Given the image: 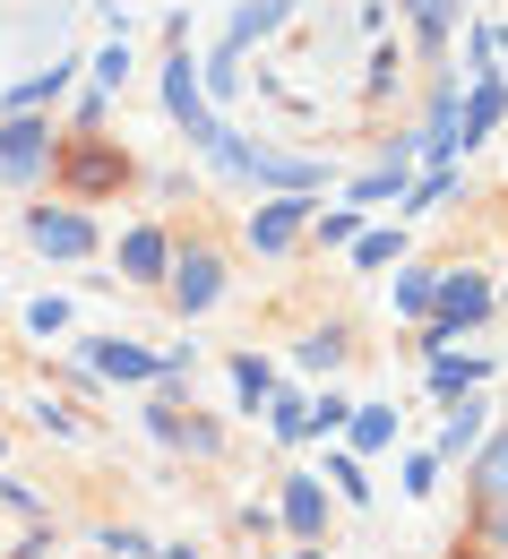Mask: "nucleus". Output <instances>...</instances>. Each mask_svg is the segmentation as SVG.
Returning <instances> with one entry per match:
<instances>
[{
	"mask_svg": "<svg viewBox=\"0 0 508 559\" xmlns=\"http://www.w3.org/2000/svg\"><path fill=\"white\" fill-rule=\"evenodd\" d=\"M70 78H78V61H52V70L17 78V86H9V112H44V104H61V95H70Z\"/></svg>",
	"mask_w": 508,
	"mask_h": 559,
	"instance_id": "14",
	"label": "nucleus"
},
{
	"mask_svg": "<svg viewBox=\"0 0 508 559\" xmlns=\"http://www.w3.org/2000/svg\"><path fill=\"white\" fill-rule=\"evenodd\" d=\"M448 405H457V414H448V430H439V465H448V456H474V439H483V414H492L474 388H465V396H448Z\"/></svg>",
	"mask_w": 508,
	"mask_h": 559,
	"instance_id": "12",
	"label": "nucleus"
},
{
	"mask_svg": "<svg viewBox=\"0 0 508 559\" xmlns=\"http://www.w3.org/2000/svg\"><path fill=\"white\" fill-rule=\"evenodd\" d=\"M293 361H302V370H336V361H345V328H310V336L293 345Z\"/></svg>",
	"mask_w": 508,
	"mask_h": 559,
	"instance_id": "20",
	"label": "nucleus"
},
{
	"mask_svg": "<svg viewBox=\"0 0 508 559\" xmlns=\"http://www.w3.org/2000/svg\"><path fill=\"white\" fill-rule=\"evenodd\" d=\"M345 250H354V267H397V259H405V233H388V224H363Z\"/></svg>",
	"mask_w": 508,
	"mask_h": 559,
	"instance_id": "18",
	"label": "nucleus"
},
{
	"mask_svg": "<svg viewBox=\"0 0 508 559\" xmlns=\"http://www.w3.org/2000/svg\"><path fill=\"white\" fill-rule=\"evenodd\" d=\"M483 379H492V361H483V353H457V345L432 353V388H439V396H465V388H483Z\"/></svg>",
	"mask_w": 508,
	"mask_h": 559,
	"instance_id": "13",
	"label": "nucleus"
},
{
	"mask_svg": "<svg viewBox=\"0 0 508 559\" xmlns=\"http://www.w3.org/2000/svg\"><path fill=\"white\" fill-rule=\"evenodd\" d=\"M164 267H173V241H164L155 224H130V233H121V276H130V284H155Z\"/></svg>",
	"mask_w": 508,
	"mask_h": 559,
	"instance_id": "9",
	"label": "nucleus"
},
{
	"mask_svg": "<svg viewBox=\"0 0 508 559\" xmlns=\"http://www.w3.org/2000/svg\"><path fill=\"white\" fill-rule=\"evenodd\" d=\"M104 551H121V559H155V543H146V534H130V525H113V534H104Z\"/></svg>",
	"mask_w": 508,
	"mask_h": 559,
	"instance_id": "30",
	"label": "nucleus"
},
{
	"mask_svg": "<svg viewBox=\"0 0 508 559\" xmlns=\"http://www.w3.org/2000/svg\"><path fill=\"white\" fill-rule=\"evenodd\" d=\"M268 430L276 439H310V405L302 396H268Z\"/></svg>",
	"mask_w": 508,
	"mask_h": 559,
	"instance_id": "23",
	"label": "nucleus"
},
{
	"mask_svg": "<svg viewBox=\"0 0 508 559\" xmlns=\"http://www.w3.org/2000/svg\"><path fill=\"white\" fill-rule=\"evenodd\" d=\"M448 190H457V164H432L423 181H405V215H432Z\"/></svg>",
	"mask_w": 508,
	"mask_h": 559,
	"instance_id": "22",
	"label": "nucleus"
},
{
	"mask_svg": "<svg viewBox=\"0 0 508 559\" xmlns=\"http://www.w3.org/2000/svg\"><path fill=\"white\" fill-rule=\"evenodd\" d=\"M345 439H354V456L397 448V405H354V414H345Z\"/></svg>",
	"mask_w": 508,
	"mask_h": 559,
	"instance_id": "15",
	"label": "nucleus"
},
{
	"mask_svg": "<svg viewBox=\"0 0 508 559\" xmlns=\"http://www.w3.org/2000/svg\"><path fill=\"white\" fill-rule=\"evenodd\" d=\"M310 207H319V190H276L268 207H250V250H259V259L293 250V241L310 233Z\"/></svg>",
	"mask_w": 508,
	"mask_h": 559,
	"instance_id": "3",
	"label": "nucleus"
},
{
	"mask_svg": "<svg viewBox=\"0 0 508 559\" xmlns=\"http://www.w3.org/2000/svg\"><path fill=\"white\" fill-rule=\"evenodd\" d=\"M52 173H70V190H78V199H95V190H113V181H121L130 164H121L113 146H78V155H61Z\"/></svg>",
	"mask_w": 508,
	"mask_h": 559,
	"instance_id": "10",
	"label": "nucleus"
},
{
	"mask_svg": "<svg viewBox=\"0 0 508 559\" xmlns=\"http://www.w3.org/2000/svg\"><path fill=\"white\" fill-rule=\"evenodd\" d=\"M113 9H121V0H113Z\"/></svg>",
	"mask_w": 508,
	"mask_h": 559,
	"instance_id": "36",
	"label": "nucleus"
},
{
	"mask_svg": "<svg viewBox=\"0 0 508 559\" xmlns=\"http://www.w3.org/2000/svg\"><path fill=\"white\" fill-rule=\"evenodd\" d=\"M164 284H173L181 319H199V310H216V293H224V259L216 250H181V259L164 267Z\"/></svg>",
	"mask_w": 508,
	"mask_h": 559,
	"instance_id": "6",
	"label": "nucleus"
},
{
	"mask_svg": "<svg viewBox=\"0 0 508 559\" xmlns=\"http://www.w3.org/2000/svg\"><path fill=\"white\" fill-rule=\"evenodd\" d=\"M354 233H363V207H354V199H345V207H310V241H328V250H345Z\"/></svg>",
	"mask_w": 508,
	"mask_h": 559,
	"instance_id": "19",
	"label": "nucleus"
},
{
	"mask_svg": "<svg viewBox=\"0 0 508 559\" xmlns=\"http://www.w3.org/2000/svg\"><path fill=\"white\" fill-rule=\"evenodd\" d=\"M483 551L508 559V499H492V516H483Z\"/></svg>",
	"mask_w": 508,
	"mask_h": 559,
	"instance_id": "29",
	"label": "nucleus"
},
{
	"mask_svg": "<svg viewBox=\"0 0 508 559\" xmlns=\"http://www.w3.org/2000/svg\"><path fill=\"white\" fill-rule=\"evenodd\" d=\"M52 164H61V139L44 130V112H9V121H0V181L35 190Z\"/></svg>",
	"mask_w": 508,
	"mask_h": 559,
	"instance_id": "1",
	"label": "nucleus"
},
{
	"mask_svg": "<svg viewBox=\"0 0 508 559\" xmlns=\"http://www.w3.org/2000/svg\"><path fill=\"white\" fill-rule=\"evenodd\" d=\"M285 17H293V0H241V17L224 26V44H216V52H233V61H241V52H250V44H268V35L285 26Z\"/></svg>",
	"mask_w": 508,
	"mask_h": 559,
	"instance_id": "8",
	"label": "nucleus"
},
{
	"mask_svg": "<svg viewBox=\"0 0 508 559\" xmlns=\"http://www.w3.org/2000/svg\"><path fill=\"white\" fill-rule=\"evenodd\" d=\"M328 483L345 490V499H370V483H363V456H328Z\"/></svg>",
	"mask_w": 508,
	"mask_h": 559,
	"instance_id": "27",
	"label": "nucleus"
},
{
	"mask_svg": "<svg viewBox=\"0 0 508 559\" xmlns=\"http://www.w3.org/2000/svg\"><path fill=\"white\" fill-rule=\"evenodd\" d=\"M86 370L95 379H155V353L130 336H86Z\"/></svg>",
	"mask_w": 508,
	"mask_h": 559,
	"instance_id": "7",
	"label": "nucleus"
},
{
	"mask_svg": "<svg viewBox=\"0 0 508 559\" xmlns=\"http://www.w3.org/2000/svg\"><path fill=\"white\" fill-rule=\"evenodd\" d=\"M233 396H241V405H268V396H276V361H268V353H233Z\"/></svg>",
	"mask_w": 508,
	"mask_h": 559,
	"instance_id": "17",
	"label": "nucleus"
},
{
	"mask_svg": "<svg viewBox=\"0 0 508 559\" xmlns=\"http://www.w3.org/2000/svg\"><path fill=\"white\" fill-rule=\"evenodd\" d=\"M405 490H414V499L439 490V456H405Z\"/></svg>",
	"mask_w": 508,
	"mask_h": 559,
	"instance_id": "31",
	"label": "nucleus"
},
{
	"mask_svg": "<svg viewBox=\"0 0 508 559\" xmlns=\"http://www.w3.org/2000/svg\"><path fill=\"white\" fill-rule=\"evenodd\" d=\"M86 70H95V86H104V95H113V86H121V78H130V35H113V44H104V52H95V61H86Z\"/></svg>",
	"mask_w": 508,
	"mask_h": 559,
	"instance_id": "24",
	"label": "nucleus"
},
{
	"mask_svg": "<svg viewBox=\"0 0 508 559\" xmlns=\"http://www.w3.org/2000/svg\"><path fill=\"white\" fill-rule=\"evenodd\" d=\"M432 284H439V267H405L397 276V319H432Z\"/></svg>",
	"mask_w": 508,
	"mask_h": 559,
	"instance_id": "21",
	"label": "nucleus"
},
{
	"mask_svg": "<svg viewBox=\"0 0 508 559\" xmlns=\"http://www.w3.org/2000/svg\"><path fill=\"white\" fill-rule=\"evenodd\" d=\"M164 112H173V121L190 130V146H199V155L216 146L224 112H216V104H208V86H199V61H190V44H181V52L164 61Z\"/></svg>",
	"mask_w": 508,
	"mask_h": 559,
	"instance_id": "2",
	"label": "nucleus"
},
{
	"mask_svg": "<svg viewBox=\"0 0 508 559\" xmlns=\"http://www.w3.org/2000/svg\"><path fill=\"white\" fill-rule=\"evenodd\" d=\"M474 490H483V508L508 499V430L500 439H474Z\"/></svg>",
	"mask_w": 508,
	"mask_h": 559,
	"instance_id": "16",
	"label": "nucleus"
},
{
	"mask_svg": "<svg viewBox=\"0 0 508 559\" xmlns=\"http://www.w3.org/2000/svg\"><path fill=\"white\" fill-rule=\"evenodd\" d=\"M465 559H492V551H465Z\"/></svg>",
	"mask_w": 508,
	"mask_h": 559,
	"instance_id": "35",
	"label": "nucleus"
},
{
	"mask_svg": "<svg viewBox=\"0 0 508 559\" xmlns=\"http://www.w3.org/2000/svg\"><path fill=\"white\" fill-rule=\"evenodd\" d=\"M276 516H285L293 534H302V543H310V534H319V525H328V490L310 483V474H293V483H285V499H276Z\"/></svg>",
	"mask_w": 508,
	"mask_h": 559,
	"instance_id": "11",
	"label": "nucleus"
},
{
	"mask_svg": "<svg viewBox=\"0 0 508 559\" xmlns=\"http://www.w3.org/2000/svg\"><path fill=\"white\" fill-rule=\"evenodd\" d=\"M293 559H319V551H293Z\"/></svg>",
	"mask_w": 508,
	"mask_h": 559,
	"instance_id": "34",
	"label": "nucleus"
},
{
	"mask_svg": "<svg viewBox=\"0 0 508 559\" xmlns=\"http://www.w3.org/2000/svg\"><path fill=\"white\" fill-rule=\"evenodd\" d=\"M492 52H508V35H500V26H492Z\"/></svg>",
	"mask_w": 508,
	"mask_h": 559,
	"instance_id": "33",
	"label": "nucleus"
},
{
	"mask_svg": "<svg viewBox=\"0 0 508 559\" xmlns=\"http://www.w3.org/2000/svg\"><path fill=\"white\" fill-rule=\"evenodd\" d=\"M370 104H379V95H397V86H405V61H397V52H370Z\"/></svg>",
	"mask_w": 508,
	"mask_h": 559,
	"instance_id": "26",
	"label": "nucleus"
},
{
	"mask_svg": "<svg viewBox=\"0 0 508 559\" xmlns=\"http://www.w3.org/2000/svg\"><path fill=\"white\" fill-rule=\"evenodd\" d=\"M26 328H35V336H61V328H70V301H61V293L26 301Z\"/></svg>",
	"mask_w": 508,
	"mask_h": 559,
	"instance_id": "25",
	"label": "nucleus"
},
{
	"mask_svg": "<svg viewBox=\"0 0 508 559\" xmlns=\"http://www.w3.org/2000/svg\"><path fill=\"white\" fill-rule=\"evenodd\" d=\"M345 414H354L345 396H310V430H319V439H328V430H345Z\"/></svg>",
	"mask_w": 508,
	"mask_h": 559,
	"instance_id": "28",
	"label": "nucleus"
},
{
	"mask_svg": "<svg viewBox=\"0 0 508 559\" xmlns=\"http://www.w3.org/2000/svg\"><path fill=\"white\" fill-rule=\"evenodd\" d=\"M26 241L44 259H86L95 250V215L86 207H26Z\"/></svg>",
	"mask_w": 508,
	"mask_h": 559,
	"instance_id": "4",
	"label": "nucleus"
},
{
	"mask_svg": "<svg viewBox=\"0 0 508 559\" xmlns=\"http://www.w3.org/2000/svg\"><path fill=\"white\" fill-rule=\"evenodd\" d=\"M500 121H508V86H500V70H492V78H465V86H457V155H465V146H483Z\"/></svg>",
	"mask_w": 508,
	"mask_h": 559,
	"instance_id": "5",
	"label": "nucleus"
},
{
	"mask_svg": "<svg viewBox=\"0 0 508 559\" xmlns=\"http://www.w3.org/2000/svg\"><path fill=\"white\" fill-rule=\"evenodd\" d=\"M155 559H199V551H190V543H173V551H155Z\"/></svg>",
	"mask_w": 508,
	"mask_h": 559,
	"instance_id": "32",
	"label": "nucleus"
}]
</instances>
